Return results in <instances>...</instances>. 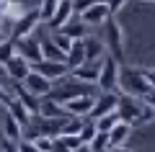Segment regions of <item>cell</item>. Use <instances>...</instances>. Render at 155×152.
<instances>
[{
	"label": "cell",
	"mask_w": 155,
	"mask_h": 152,
	"mask_svg": "<svg viewBox=\"0 0 155 152\" xmlns=\"http://www.w3.org/2000/svg\"><path fill=\"white\" fill-rule=\"evenodd\" d=\"M93 93H88V95H75L70 98V101H65V114L67 116H80V119H85V116L91 114V108H93Z\"/></svg>",
	"instance_id": "8"
},
{
	"label": "cell",
	"mask_w": 155,
	"mask_h": 152,
	"mask_svg": "<svg viewBox=\"0 0 155 152\" xmlns=\"http://www.w3.org/2000/svg\"><path fill=\"white\" fill-rule=\"evenodd\" d=\"M106 152H132V150H129L127 144H116V147H109Z\"/></svg>",
	"instance_id": "38"
},
{
	"label": "cell",
	"mask_w": 155,
	"mask_h": 152,
	"mask_svg": "<svg viewBox=\"0 0 155 152\" xmlns=\"http://www.w3.org/2000/svg\"><path fill=\"white\" fill-rule=\"evenodd\" d=\"M104 54H106L104 39H98V36H85L83 39V57H85V62H98Z\"/></svg>",
	"instance_id": "17"
},
{
	"label": "cell",
	"mask_w": 155,
	"mask_h": 152,
	"mask_svg": "<svg viewBox=\"0 0 155 152\" xmlns=\"http://www.w3.org/2000/svg\"><path fill=\"white\" fill-rule=\"evenodd\" d=\"M104 31H106L104 47L111 49L109 57H114V60L122 65V62H124V31H122V26H119V21H116L114 16H109L104 21Z\"/></svg>",
	"instance_id": "4"
},
{
	"label": "cell",
	"mask_w": 155,
	"mask_h": 152,
	"mask_svg": "<svg viewBox=\"0 0 155 152\" xmlns=\"http://www.w3.org/2000/svg\"><path fill=\"white\" fill-rule=\"evenodd\" d=\"M3 67H5V72H8V77H11L13 82H21L23 77H26L28 72H31V65H28V62L23 60L21 54H13L11 60H8L5 65H3Z\"/></svg>",
	"instance_id": "15"
},
{
	"label": "cell",
	"mask_w": 155,
	"mask_h": 152,
	"mask_svg": "<svg viewBox=\"0 0 155 152\" xmlns=\"http://www.w3.org/2000/svg\"><path fill=\"white\" fill-rule=\"evenodd\" d=\"M36 23H39V13H36V8H34V11H26L21 18H16V21H13L11 41H18V39H23V36H31V31L36 28Z\"/></svg>",
	"instance_id": "7"
},
{
	"label": "cell",
	"mask_w": 155,
	"mask_h": 152,
	"mask_svg": "<svg viewBox=\"0 0 155 152\" xmlns=\"http://www.w3.org/2000/svg\"><path fill=\"white\" fill-rule=\"evenodd\" d=\"M16 54H21L28 65L41 62V47H39V39H31V36L18 39V41H16Z\"/></svg>",
	"instance_id": "9"
},
{
	"label": "cell",
	"mask_w": 155,
	"mask_h": 152,
	"mask_svg": "<svg viewBox=\"0 0 155 152\" xmlns=\"http://www.w3.org/2000/svg\"><path fill=\"white\" fill-rule=\"evenodd\" d=\"M21 129L23 126L8 114L3 106H0V131H3V139H11V142H18L21 139Z\"/></svg>",
	"instance_id": "14"
},
{
	"label": "cell",
	"mask_w": 155,
	"mask_h": 152,
	"mask_svg": "<svg viewBox=\"0 0 155 152\" xmlns=\"http://www.w3.org/2000/svg\"><path fill=\"white\" fill-rule=\"evenodd\" d=\"M3 108H5V111H8V114H11V116H13V119H16L21 126H26L28 121H31V114H28V111L21 106V101H18L16 95H11V98H8V103L3 106Z\"/></svg>",
	"instance_id": "24"
},
{
	"label": "cell",
	"mask_w": 155,
	"mask_h": 152,
	"mask_svg": "<svg viewBox=\"0 0 155 152\" xmlns=\"http://www.w3.org/2000/svg\"><path fill=\"white\" fill-rule=\"evenodd\" d=\"M39 47H41V60H47V62H65V52H62L49 36L39 39Z\"/></svg>",
	"instance_id": "23"
},
{
	"label": "cell",
	"mask_w": 155,
	"mask_h": 152,
	"mask_svg": "<svg viewBox=\"0 0 155 152\" xmlns=\"http://www.w3.org/2000/svg\"><path fill=\"white\" fill-rule=\"evenodd\" d=\"M93 3H98V0H70V5H72V13H83L85 8H91Z\"/></svg>",
	"instance_id": "33"
},
{
	"label": "cell",
	"mask_w": 155,
	"mask_h": 152,
	"mask_svg": "<svg viewBox=\"0 0 155 152\" xmlns=\"http://www.w3.org/2000/svg\"><path fill=\"white\" fill-rule=\"evenodd\" d=\"M88 147H91V152H106L109 150V134L106 131H96V137L88 142Z\"/></svg>",
	"instance_id": "28"
},
{
	"label": "cell",
	"mask_w": 155,
	"mask_h": 152,
	"mask_svg": "<svg viewBox=\"0 0 155 152\" xmlns=\"http://www.w3.org/2000/svg\"><path fill=\"white\" fill-rule=\"evenodd\" d=\"M3 39H5V36H3V31H0V41H3Z\"/></svg>",
	"instance_id": "41"
},
{
	"label": "cell",
	"mask_w": 155,
	"mask_h": 152,
	"mask_svg": "<svg viewBox=\"0 0 155 152\" xmlns=\"http://www.w3.org/2000/svg\"><path fill=\"white\" fill-rule=\"evenodd\" d=\"M3 21H5V18H3V16H0V26H3Z\"/></svg>",
	"instance_id": "40"
},
{
	"label": "cell",
	"mask_w": 155,
	"mask_h": 152,
	"mask_svg": "<svg viewBox=\"0 0 155 152\" xmlns=\"http://www.w3.org/2000/svg\"><path fill=\"white\" fill-rule=\"evenodd\" d=\"M57 3H60V0H41V3H39V8H36L39 23H49V18L54 16V11H57Z\"/></svg>",
	"instance_id": "26"
},
{
	"label": "cell",
	"mask_w": 155,
	"mask_h": 152,
	"mask_svg": "<svg viewBox=\"0 0 155 152\" xmlns=\"http://www.w3.org/2000/svg\"><path fill=\"white\" fill-rule=\"evenodd\" d=\"M21 85L26 88L28 93H34V95H39V98H44V95H49V90H52V82L47 80V77H41L39 72H28L26 77L21 80Z\"/></svg>",
	"instance_id": "10"
},
{
	"label": "cell",
	"mask_w": 155,
	"mask_h": 152,
	"mask_svg": "<svg viewBox=\"0 0 155 152\" xmlns=\"http://www.w3.org/2000/svg\"><path fill=\"white\" fill-rule=\"evenodd\" d=\"M13 144H16V152H39L36 144H34L31 139H23V137H21L18 142H13Z\"/></svg>",
	"instance_id": "32"
},
{
	"label": "cell",
	"mask_w": 155,
	"mask_h": 152,
	"mask_svg": "<svg viewBox=\"0 0 155 152\" xmlns=\"http://www.w3.org/2000/svg\"><path fill=\"white\" fill-rule=\"evenodd\" d=\"M93 124H96L98 131H109L114 124H119V116H116V111H111V114H104V116H98V119H93Z\"/></svg>",
	"instance_id": "27"
},
{
	"label": "cell",
	"mask_w": 155,
	"mask_h": 152,
	"mask_svg": "<svg viewBox=\"0 0 155 152\" xmlns=\"http://www.w3.org/2000/svg\"><path fill=\"white\" fill-rule=\"evenodd\" d=\"M98 70H101V62H83V65L72 67L67 75L75 77V80H80V82H91V85H96V80H98Z\"/></svg>",
	"instance_id": "12"
},
{
	"label": "cell",
	"mask_w": 155,
	"mask_h": 152,
	"mask_svg": "<svg viewBox=\"0 0 155 152\" xmlns=\"http://www.w3.org/2000/svg\"><path fill=\"white\" fill-rule=\"evenodd\" d=\"M0 152H16V144H13L11 139H3L0 142Z\"/></svg>",
	"instance_id": "37"
},
{
	"label": "cell",
	"mask_w": 155,
	"mask_h": 152,
	"mask_svg": "<svg viewBox=\"0 0 155 152\" xmlns=\"http://www.w3.org/2000/svg\"><path fill=\"white\" fill-rule=\"evenodd\" d=\"M31 126L36 129L39 137H52L54 139L62 129V119H44V116H39L36 121H31Z\"/></svg>",
	"instance_id": "20"
},
{
	"label": "cell",
	"mask_w": 155,
	"mask_h": 152,
	"mask_svg": "<svg viewBox=\"0 0 155 152\" xmlns=\"http://www.w3.org/2000/svg\"><path fill=\"white\" fill-rule=\"evenodd\" d=\"M26 13V8L18 3V0H0V16L5 18V21H16Z\"/></svg>",
	"instance_id": "25"
},
{
	"label": "cell",
	"mask_w": 155,
	"mask_h": 152,
	"mask_svg": "<svg viewBox=\"0 0 155 152\" xmlns=\"http://www.w3.org/2000/svg\"><path fill=\"white\" fill-rule=\"evenodd\" d=\"M11 88H13V95H16L18 101H21V106H23V108H26V111H28L31 116H36V111H39V95L28 93L26 88L21 85V82H13Z\"/></svg>",
	"instance_id": "19"
},
{
	"label": "cell",
	"mask_w": 155,
	"mask_h": 152,
	"mask_svg": "<svg viewBox=\"0 0 155 152\" xmlns=\"http://www.w3.org/2000/svg\"><path fill=\"white\" fill-rule=\"evenodd\" d=\"M72 152H91V147H88V144H78Z\"/></svg>",
	"instance_id": "39"
},
{
	"label": "cell",
	"mask_w": 155,
	"mask_h": 152,
	"mask_svg": "<svg viewBox=\"0 0 155 152\" xmlns=\"http://www.w3.org/2000/svg\"><path fill=\"white\" fill-rule=\"evenodd\" d=\"M109 16H111L109 8H106L101 0H98V3H93L91 8H85L83 13H78V18H80L83 23H88V26H101V23H104Z\"/></svg>",
	"instance_id": "13"
},
{
	"label": "cell",
	"mask_w": 155,
	"mask_h": 152,
	"mask_svg": "<svg viewBox=\"0 0 155 152\" xmlns=\"http://www.w3.org/2000/svg\"><path fill=\"white\" fill-rule=\"evenodd\" d=\"M116 93L114 90H109V93H101V95H96L93 98V108H91V119H98V116H104V114H111V111H116Z\"/></svg>",
	"instance_id": "11"
},
{
	"label": "cell",
	"mask_w": 155,
	"mask_h": 152,
	"mask_svg": "<svg viewBox=\"0 0 155 152\" xmlns=\"http://www.w3.org/2000/svg\"><path fill=\"white\" fill-rule=\"evenodd\" d=\"M109 147H116V144H127V139L132 137V126L124 124V121H119V124H114L109 131Z\"/></svg>",
	"instance_id": "22"
},
{
	"label": "cell",
	"mask_w": 155,
	"mask_h": 152,
	"mask_svg": "<svg viewBox=\"0 0 155 152\" xmlns=\"http://www.w3.org/2000/svg\"><path fill=\"white\" fill-rule=\"evenodd\" d=\"M13 93L11 90H5V85H3V82H0V106H5L8 103V98H11Z\"/></svg>",
	"instance_id": "36"
},
{
	"label": "cell",
	"mask_w": 155,
	"mask_h": 152,
	"mask_svg": "<svg viewBox=\"0 0 155 152\" xmlns=\"http://www.w3.org/2000/svg\"><path fill=\"white\" fill-rule=\"evenodd\" d=\"M72 16H75V13H72L70 0H60V3H57V11H54V16L49 18V23H47V26H49L52 31H57V28H60L62 23H67Z\"/></svg>",
	"instance_id": "21"
},
{
	"label": "cell",
	"mask_w": 155,
	"mask_h": 152,
	"mask_svg": "<svg viewBox=\"0 0 155 152\" xmlns=\"http://www.w3.org/2000/svg\"><path fill=\"white\" fill-rule=\"evenodd\" d=\"M96 124H93V119H83V126H80V131H78V137H80V142H83V144H88L91 139H93L96 137Z\"/></svg>",
	"instance_id": "29"
},
{
	"label": "cell",
	"mask_w": 155,
	"mask_h": 152,
	"mask_svg": "<svg viewBox=\"0 0 155 152\" xmlns=\"http://www.w3.org/2000/svg\"><path fill=\"white\" fill-rule=\"evenodd\" d=\"M142 3H153V0H142Z\"/></svg>",
	"instance_id": "42"
},
{
	"label": "cell",
	"mask_w": 155,
	"mask_h": 152,
	"mask_svg": "<svg viewBox=\"0 0 155 152\" xmlns=\"http://www.w3.org/2000/svg\"><path fill=\"white\" fill-rule=\"evenodd\" d=\"M57 31H60L62 36H67L70 41H75V39H85V36H88V23H83L78 16H72L70 21H67V23H62V26L57 28Z\"/></svg>",
	"instance_id": "16"
},
{
	"label": "cell",
	"mask_w": 155,
	"mask_h": 152,
	"mask_svg": "<svg viewBox=\"0 0 155 152\" xmlns=\"http://www.w3.org/2000/svg\"><path fill=\"white\" fill-rule=\"evenodd\" d=\"M101 3H104V5L109 8V13L114 16V13H119V11L124 8V3H127V0H101Z\"/></svg>",
	"instance_id": "34"
},
{
	"label": "cell",
	"mask_w": 155,
	"mask_h": 152,
	"mask_svg": "<svg viewBox=\"0 0 155 152\" xmlns=\"http://www.w3.org/2000/svg\"><path fill=\"white\" fill-rule=\"evenodd\" d=\"M34 144H36L39 152H52V137H34Z\"/></svg>",
	"instance_id": "31"
},
{
	"label": "cell",
	"mask_w": 155,
	"mask_h": 152,
	"mask_svg": "<svg viewBox=\"0 0 155 152\" xmlns=\"http://www.w3.org/2000/svg\"><path fill=\"white\" fill-rule=\"evenodd\" d=\"M116 88L122 90V95L142 98L145 103H153V70H147V67H122L119 65Z\"/></svg>",
	"instance_id": "1"
},
{
	"label": "cell",
	"mask_w": 155,
	"mask_h": 152,
	"mask_svg": "<svg viewBox=\"0 0 155 152\" xmlns=\"http://www.w3.org/2000/svg\"><path fill=\"white\" fill-rule=\"evenodd\" d=\"M31 70H34V72H39L41 77H47L49 82L62 80V77H67V72H70L65 62H47V60H41V62H34V65H31Z\"/></svg>",
	"instance_id": "6"
},
{
	"label": "cell",
	"mask_w": 155,
	"mask_h": 152,
	"mask_svg": "<svg viewBox=\"0 0 155 152\" xmlns=\"http://www.w3.org/2000/svg\"><path fill=\"white\" fill-rule=\"evenodd\" d=\"M116 77H119V62H116L114 57H106V60L101 62L96 85L101 88V93H109V90L116 93Z\"/></svg>",
	"instance_id": "5"
},
{
	"label": "cell",
	"mask_w": 155,
	"mask_h": 152,
	"mask_svg": "<svg viewBox=\"0 0 155 152\" xmlns=\"http://www.w3.org/2000/svg\"><path fill=\"white\" fill-rule=\"evenodd\" d=\"M16 54V41H11V39H3L0 41V65H5L11 57Z\"/></svg>",
	"instance_id": "30"
},
{
	"label": "cell",
	"mask_w": 155,
	"mask_h": 152,
	"mask_svg": "<svg viewBox=\"0 0 155 152\" xmlns=\"http://www.w3.org/2000/svg\"><path fill=\"white\" fill-rule=\"evenodd\" d=\"M91 88H93L91 82H80V80H75V77H62V80L52 82L49 98L57 101V103H65V101H70V98H75V95H88Z\"/></svg>",
	"instance_id": "3"
},
{
	"label": "cell",
	"mask_w": 155,
	"mask_h": 152,
	"mask_svg": "<svg viewBox=\"0 0 155 152\" xmlns=\"http://www.w3.org/2000/svg\"><path fill=\"white\" fill-rule=\"evenodd\" d=\"M49 39H52V41H54L57 47L62 49V52H67V47H70V39H67V36H62L60 31H54V36H49Z\"/></svg>",
	"instance_id": "35"
},
{
	"label": "cell",
	"mask_w": 155,
	"mask_h": 152,
	"mask_svg": "<svg viewBox=\"0 0 155 152\" xmlns=\"http://www.w3.org/2000/svg\"><path fill=\"white\" fill-rule=\"evenodd\" d=\"M116 116L119 121L134 126H145L153 119V103H145L142 98H132V95H119L116 98Z\"/></svg>",
	"instance_id": "2"
},
{
	"label": "cell",
	"mask_w": 155,
	"mask_h": 152,
	"mask_svg": "<svg viewBox=\"0 0 155 152\" xmlns=\"http://www.w3.org/2000/svg\"><path fill=\"white\" fill-rule=\"evenodd\" d=\"M36 116H44V119H65V106L62 103H57V101H52L49 95H44V98H39V111H36Z\"/></svg>",
	"instance_id": "18"
}]
</instances>
